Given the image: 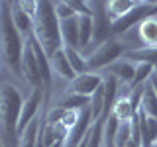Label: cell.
Segmentation results:
<instances>
[{"label": "cell", "instance_id": "obj_22", "mask_svg": "<svg viewBox=\"0 0 157 147\" xmlns=\"http://www.w3.org/2000/svg\"><path fill=\"white\" fill-rule=\"evenodd\" d=\"M55 12H57V18L59 20H69V18H75L77 16L75 10L71 8V4H69V0H67V2H63V0L55 2Z\"/></svg>", "mask_w": 157, "mask_h": 147}, {"label": "cell", "instance_id": "obj_2", "mask_svg": "<svg viewBox=\"0 0 157 147\" xmlns=\"http://www.w3.org/2000/svg\"><path fill=\"white\" fill-rule=\"evenodd\" d=\"M24 98L20 90L10 82H2L0 86V122H2V147L20 145V118H22Z\"/></svg>", "mask_w": 157, "mask_h": 147}, {"label": "cell", "instance_id": "obj_25", "mask_svg": "<svg viewBox=\"0 0 157 147\" xmlns=\"http://www.w3.org/2000/svg\"><path fill=\"white\" fill-rule=\"evenodd\" d=\"M151 147H157V141H155V143H153V145H151Z\"/></svg>", "mask_w": 157, "mask_h": 147}, {"label": "cell", "instance_id": "obj_3", "mask_svg": "<svg viewBox=\"0 0 157 147\" xmlns=\"http://www.w3.org/2000/svg\"><path fill=\"white\" fill-rule=\"evenodd\" d=\"M33 36L43 47V51L51 59L57 51L63 49L61 37V22L55 12V2H39L37 16L33 20Z\"/></svg>", "mask_w": 157, "mask_h": 147}, {"label": "cell", "instance_id": "obj_16", "mask_svg": "<svg viewBox=\"0 0 157 147\" xmlns=\"http://www.w3.org/2000/svg\"><path fill=\"white\" fill-rule=\"evenodd\" d=\"M39 131H41V116L36 118V120L20 134V145L18 147H37Z\"/></svg>", "mask_w": 157, "mask_h": 147}, {"label": "cell", "instance_id": "obj_15", "mask_svg": "<svg viewBox=\"0 0 157 147\" xmlns=\"http://www.w3.org/2000/svg\"><path fill=\"white\" fill-rule=\"evenodd\" d=\"M140 0H110L106 2V12L110 16L112 22H118L120 18H124L130 10H134L137 6Z\"/></svg>", "mask_w": 157, "mask_h": 147}, {"label": "cell", "instance_id": "obj_23", "mask_svg": "<svg viewBox=\"0 0 157 147\" xmlns=\"http://www.w3.org/2000/svg\"><path fill=\"white\" fill-rule=\"evenodd\" d=\"M71 8L75 10L77 16H92V6L90 2H85V0H69Z\"/></svg>", "mask_w": 157, "mask_h": 147}, {"label": "cell", "instance_id": "obj_21", "mask_svg": "<svg viewBox=\"0 0 157 147\" xmlns=\"http://www.w3.org/2000/svg\"><path fill=\"white\" fill-rule=\"evenodd\" d=\"M65 49V55L69 59V63H71V67L75 69L77 77L78 75H85V73H88V65H86V57L82 55L78 49H73V47H63Z\"/></svg>", "mask_w": 157, "mask_h": 147}, {"label": "cell", "instance_id": "obj_13", "mask_svg": "<svg viewBox=\"0 0 157 147\" xmlns=\"http://www.w3.org/2000/svg\"><path fill=\"white\" fill-rule=\"evenodd\" d=\"M126 61H132L134 65H137V63H149V65L157 67V47H137V49H128V51L124 53Z\"/></svg>", "mask_w": 157, "mask_h": 147}, {"label": "cell", "instance_id": "obj_5", "mask_svg": "<svg viewBox=\"0 0 157 147\" xmlns=\"http://www.w3.org/2000/svg\"><path fill=\"white\" fill-rule=\"evenodd\" d=\"M90 6H92V28H94L92 43L98 47L108 39H112L114 22L110 20V16L106 12V2H90Z\"/></svg>", "mask_w": 157, "mask_h": 147}, {"label": "cell", "instance_id": "obj_17", "mask_svg": "<svg viewBox=\"0 0 157 147\" xmlns=\"http://www.w3.org/2000/svg\"><path fill=\"white\" fill-rule=\"evenodd\" d=\"M55 106L61 108V110H77V112H81V110H85V108L90 106V96L69 94V92H65V96H63Z\"/></svg>", "mask_w": 157, "mask_h": 147}, {"label": "cell", "instance_id": "obj_19", "mask_svg": "<svg viewBox=\"0 0 157 147\" xmlns=\"http://www.w3.org/2000/svg\"><path fill=\"white\" fill-rule=\"evenodd\" d=\"M112 114L120 120V124H126V122H132V120H134L136 112H134V108H132V104H130V98H128V94L126 96H120L116 100L114 108H112Z\"/></svg>", "mask_w": 157, "mask_h": 147}, {"label": "cell", "instance_id": "obj_20", "mask_svg": "<svg viewBox=\"0 0 157 147\" xmlns=\"http://www.w3.org/2000/svg\"><path fill=\"white\" fill-rule=\"evenodd\" d=\"M149 118H155L157 120V92L151 82L145 85V92H144V98H141V108Z\"/></svg>", "mask_w": 157, "mask_h": 147}, {"label": "cell", "instance_id": "obj_1", "mask_svg": "<svg viewBox=\"0 0 157 147\" xmlns=\"http://www.w3.org/2000/svg\"><path fill=\"white\" fill-rule=\"evenodd\" d=\"M0 41H2V63L8 71L22 77V57L26 39L14 26L10 2H0Z\"/></svg>", "mask_w": 157, "mask_h": 147}, {"label": "cell", "instance_id": "obj_8", "mask_svg": "<svg viewBox=\"0 0 157 147\" xmlns=\"http://www.w3.org/2000/svg\"><path fill=\"white\" fill-rule=\"evenodd\" d=\"M43 100H45V94H43V90H32V94H29L26 100H24V108H22V118H20V126H18V134H22L26 127L32 124L37 116L39 108L43 106Z\"/></svg>", "mask_w": 157, "mask_h": 147}, {"label": "cell", "instance_id": "obj_10", "mask_svg": "<svg viewBox=\"0 0 157 147\" xmlns=\"http://www.w3.org/2000/svg\"><path fill=\"white\" fill-rule=\"evenodd\" d=\"M59 22H61L63 47H73L81 51V43H78V16L69 18V20H59Z\"/></svg>", "mask_w": 157, "mask_h": 147}, {"label": "cell", "instance_id": "obj_18", "mask_svg": "<svg viewBox=\"0 0 157 147\" xmlns=\"http://www.w3.org/2000/svg\"><path fill=\"white\" fill-rule=\"evenodd\" d=\"M92 16H78V43H81V53L88 47V43H92Z\"/></svg>", "mask_w": 157, "mask_h": 147}, {"label": "cell", "instance_id": "obj_7", "mask_svg": "<svg viewBox=\"0 0 157 147\" xmlns=\"http://www.w3.org/2000/svg\"><path fill=\"white\" fill-rule=\"evenodd\" d=\"M102 85H104V77L102 75H98V73H85V75H78L75 81L69 82L67 92L69 94L92 96Z\"/></svg>", "mask_w": 157, "mask_h": 147}, {"label": "cell", "instance_id": "obj_24", "mask_svg": "<svg viewBox=\"0 0 157 147\" xmlns=\"http://www.w3.org/2000/svg\"><path fill=\"white\" fill-rule=\"evenodd\" d=\"M20 6L24 8V12H26L32 20H36L37 10H39V2H36V0H22V2H20Z\"/></svg>", "mask_w": 157, "mask_h": 147}, {"label": "cell", "instance_id": "obj_14", "mask_svg": "<svg viewBox=\"0 0 157 147\" xmlns=\"http://www.w3.org/2000/svg\"><path fill=\"white\" fill-rule=\"evenodd\" d=\"M137 33H140L144 47H157V16L144 20L137 26Z\"/></svg>", "mask_w": 157, "mask_h": 147}, {"label": "cell", "instance_id": "obj_11", "mask_svg": "<svg viewBox=\"0 0 157 147\" xmlns=\"http://www.w3.org/2000/svg\"><path fill=\"white\" fill-rule=\"evenodd\" d=\"M10 12H12L14 26H16L18 32L28 39L33 33V20L29 18L26 12H24V8L20 6V2H10Z\"/></svg>", "mask_w": 157, "mask_h": 147}, {"label": "cell", "instance_id": "obj_4", "mask_svg": "<svg viewBox=\"0 0 157 147\" xmlns=\"http://www.w3.org/2000/svg\"><path fill=\"white\" fill-rule=\"evenodd\" d=\"M126 51H128L126 45L122 41H118L116 37L108 39V41H104L102 45H98L94 51L86 57L88 73H98V71H102V69L106 71L110 65H114L116 61H120Z\"/></svg>", "mask_w": 157, "mask_h": 147}, {"label": "cell", "instance_id": "obj_9", "mask_svg": "<svg viewBox=\"0 0 157 147\" xmlns=\"http://www.w3.org/2000/svg\"><path fill=\"white\" fill-rule=\"evenodd\" d=\"M104 75H112L120 85H128V86H130L132 82H134V77H136V65L132 61L120 59V61H116L114 65H110L106 69Z\"/></svg>", "mask_w": 157, "mask_h": 147}, {"label": "cell", "instance_id": "obj_12", "mask_svg": "<svg viewBox=\"0 0 157 147\" xmlns=\"http://www.w3.org/2000/svg\"><path fill=\"white\" fill-rule=\"evenodd\" d=\"M51 69L55 75H59L61 78H65V81H75L77 78V73L75 69L71 67V63H69V59L65 55V49H61V51H57L55 55L51 57Z\"/></svg>", "mask_w": 157, "mask_h": 147}, {"label": "cell", "instance_id": "obj_6", "mask_svg": "<svg viewBox=\"0 0 157 147\" xmlns=\"http://www.w3.org/2000/svg\"><path fill=\"white\" fill-rule=\"evenodd\" d=\"M22 78L33 90H43V78H41V71H39V63H37L36 51H33L29 39H26V49H24V57H22Z\"/></svg>", "mask_w": 157, "mask_h": 147}]
</instances>
